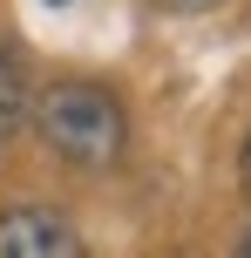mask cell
<instances>
[{
    "instance_id": "6da1fadb",
    "label": "cell",
    "mask_w": 251,
    "mask_h": 258,
    "mask_svg": "<svg viewBox=\"0 0 251 258\" xmlns=\"http://www.w3.org/2000/svg\"><path fill=\"white\" fill-rule=\"evenodd\" d=\"M34 129H41V143H48L61 163H81V170L116 163L122 136H129L122 102L109 89H95V82H54V89L34 102Z\"/></svg>"
},
{
    "instance_id": "7a4b0ae2",
    "label": "cell",
    "mask_w": 251,
    "mask_h": 258,
    "mask_svg": "<svg viewBox=\"0 0 251 258\" xmlns=\"http://www.w3.org/2000/svg\"><path fill=\"white\" fill-rule=\"evenodd\" d=\"M75 224H61L54 211H0V258H81Z\"/></svg>"
},
{
    "instance_id": "3957f363",
    "label": "cell",
    "mask_w": 251,
    "mask_h": 258,
    "mask_svg": "<svg viewBox=\"0 0 251 258\" xmlns=\"http://www.w3.org/2000/svg\"><path fill=\"white\" fill-rule=\"evenodd\" d=\"M21 116H27V82H21V68H14L7 41H0V143L21 129Z\"/></svg>"
},
{
    "instance_id": "277c9868",
    "label": "cell",
    "mask_w": 251,
    "mask_h": 258,
    "mask_svg": "<svg viewBox=\"0 0 251 258\" xmlns=\"http://www.w3.org/2000/svg\"><path fill=\"white\" fill-rule=\"evenodd\" d=\"M149 7H156V14H211L217 0H149Z\"/></svg>"
},
{
    "instance_id": "5b68a950",
    "label": "cell",
    "mask_w": 251,
    "mask_h": 258,
    "mask_svg": "<svg viewBox=\"0 0 251 258\" xmlns=\"http://www.w3.org/2000/svg\"><path fill=\"white\" fill-rule=\"evenodd\" d=\"M244 197H251V143H244Z\"/></svg>"
},
{
    "instance_id": "8992f818",
    "label": "cell",
    "mask_w": 251,
    "mask_h": 258,
    "mask_svg": "<svg viewBox=\"0 0 251 258\" xmlns=\"http://www.w3.org/2000/svg\"><path fill=\"white\" fill-rule=\"evenodd\" d=\"M48 7H68V0H48Z\"/></svg>"
},
{
    "instance_id": "52a82bcc",
    "label": "cell",
    "mask_w": 251,
    "mask_h": 258,
    "mask_svg": "<svg viewBox=\"0 0 251 258\" xmlns=\"http://www.w3.org/2000/svg\"><path fill=\"white\" fill-rule=\"evenodd\" d=\"M244 251H251V238H244Z\"/></svg>"
}]
</instances>
